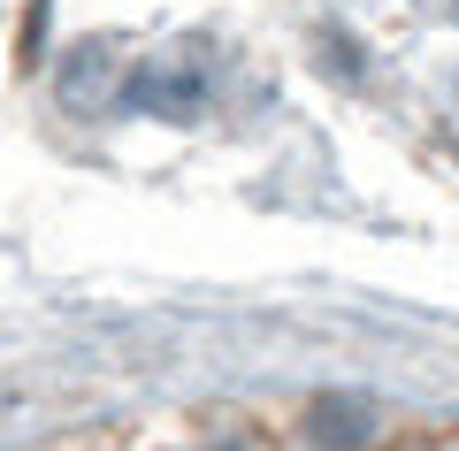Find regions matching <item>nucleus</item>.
Returning a JSON list of instances; mask_svg holds the SVG:
<instances>
[{
  "mask_svg": "<svg viewBox=\"0 0 459 451\" xmlns=\"http://www.w3.org/2000/svg\"><path fill=\"white\" fill-rule=\"evenodd\" d=\"M207 100H214V77L199 62H138L123 77V108L153 115V123H199Z\"/></svg>",
  "mask_w": 459,
  "mask_h": 451,
  "instance_id": "1",
  "label": "nucleus"
},
{
  "mask_svg": "<svg viewBox=\"0 0 459 451\" xmlns=\"http://www.w3.org/2000/svg\"><path fill=\"white\" fill-rule=\"evenodd\" d=\"M376 436H383V413L360 390H322V398H307V413H299V444L307 451H368Z\"/></svg>",
  "mask_w": 459,
  "mask_h": 451,
  "instance_id": "2",
  "label": "nucleus"
},
{
  "mask_svg": "<svg viewBox=\"0 0 459 451\" xmlns=\"http://www.w3.org/2000/svg\"><path fill=\"white\" fill-rule=\"evenodd\" d=\"M108 92H115V54L108 47H77L69 69H62V100L84 108V100H108Z\"/></svg>",
  "mask_w": 459,
  "mask_h": 451,
  "instance_id": "3",
  "label": "nucleus"
},
{
  "mask_svg": "<svg viewBox=\"0 0 459 451\" xmlns=\"http://www.w3.org/2000/svg\"><path fill=\"white\" fill-rule=\"evenodd\" d=\"M452 100H459V84H452Z\"/></svg>",
  "mask_w": 459,
  "mask_h": 451,
  "instance_id": "4",
  "label": "nucleus"
}]
</instances>
